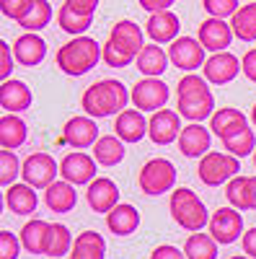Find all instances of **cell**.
<instances>
[{"mask_svg":"<svg viewBox=\"0 0 256 259\" xmlns=\"http://www.w3.org/2000/svg\"><path fill=\"white\" fill-rule=\"evenodd\" d=\"M70 259H106V241L96 231H83L70 251Z\"/></svg>","mask_w":256,"mask_h":259,"instance_id":"obj_29","label":"cell"},{"mask_svg":"<svg viewBox=\"0 0 256 259\" xmlns=\"http://www.w3.org/2000/svg\"><path fill=\"white\" fill-rule=\"evenodd\" d=\"M34 101L31 89L24 80H3L0 83V109H6V114H18L26 112Z\"/></svg>","mask_w":256,"mask_h":259,"instance_id":"obj_19","label":"cell"},{"mask_svg":"<svg viewBox=\"0 0 256 259\" xmlns=\"http://www.w3.org/2000/svg\"><path fill=\"white\" fill-rule=\"evenodd\" d=\"M246 179L248 177H233L225 187V197L230 202V207H236V210H243V189H246Z\"/></svg>","mask_w":256,"mask_h":259,"instance_id":"obj_41","label":"cell"},{"mask_svg":"<svg viewBox=\"0 0 256 259\" xmlns=\"http://www.w3.org/2000/svg\"><path fill=\"white\" fill-rule=\"evenodd\" d=\"M210 143L212 135L210 130H204L199 122H191L181 130V138H179V150L186 158H204L210 153Z\"/></svg>","mask_w":256,"mask_h":259,"instance_id":"obj_20","label":"cell"},{"mask_svg":"<svg viewBox=\"0 0 256 259\" xmlns=\"http://www.w3.org/2000/svg\"><path fill=\"white\" fill-rule=\"evenodd\" d=\"M96 158H91L88 153H70V156H65L62 158V163H60V177L65 179V182H70L73 187H78V184H91V182H96L98 177H96Z\"/></svg>","mask_w":256,"mask_h":259,"instance_id":"obj_11","label":"cell"},{"mask_svg":"<svg viewBox=\"0 0 256 259\" xmlns=\"http://www.w3.org/2000/svg\"><path fill=\"white\" fill-rule=\"evenodd\" d=\"M253 168H256V153H253Z\"/></svg>","mask_w":256,"mask_h":259,"instance_id":"obj_53","label":"cell"},{"mask_svg":"<svg viewBox=\"0 0 256 259\" xmlns=\"http://www.w3.org/2000/svg\"><path fill=\"white\" fill-rule=\"evenodd\" d=\"M13 73V55L8 50V41H0V78L11 80L8 75Z\"/></svg>","mask_w":256,"mask_h":259,"instance_id":"obj_44","label":"cell"},{"mask_svg":"<svg viewBox=\"0 0 256 259\" xmlns=\"http://www.w3.org/2000/svg\"><path fill=\"white\" fill-rule=\"evenodd\" d=\"M44 202H47V207L52 210V212H60V215H65V212H70L73 207H75V202H78V192H75V187L70 184V182H55L49 189H44Z\"/></svg>","mask_w":256,"mask_h":259,"instance_id":"obj_27","label":"cell"},{"mask_svg":"<svg viewBox=\"0 0 256 259\" xmlns=\"http://www.w3.org/2000/svg\"><path fill=\"white\" fill-rule=\"evenodd\" d=\"M57 174H60V166L49 153H31L24 161V168H21L24 184L34 189H49L57 182Z\"/></svg>","mask_w":256,"mask_h":259,"instance_id":"obj_8","label":"cell"},{"mask_svg":"<svg viewBox=\"0 0 256 259\" xmlns=\"http://www.w3.org/2000/svg\"><path fill=\"white\" fill-rule=\"evenodd\" d=\"M6 205L13 215H31L39 205L36 192L29 184H13L6 189Z\"/></svg>","mask_w":256,"mask_h":259,"instance_id":"obj_28","label":"cell"},{"mask_svg":"<svg viewBox=\"0 0 256 259\" xmlns=\"http://www.w3.org/2000/svg\"><path fill=\"white\" fill-rule=\"evenodd\" d=\"M73 239H70V231L68 226H62V223H52V236H49V249H47V256L52 259H60V256H65L73 251Z\"/></svg>","mask_w":256,"mask_h":259,"instance_id":"obj_36","label":"cell"},{"mask_svg":"<svg viewBox=\"0 0 256 259\" xmlns=\"http://www.w3.org/2000/svg\"><path fill=\"white\" fill-rule=\"evenodd\" d=\"M132 99V94L124 89L122 80H98L93 85L83 91V99H80V106L83 112L93 117V119H101V117H112V114H122L127 109V101Z\"/></svg>","mask_w":256,"mask_h":259,"instance_id":"obj_1","label":"cell"},{"mask_svg":"<svg viewBox=\"0 0 256 259\" xmlns=\"http://www.w3.org/2000/svg\"><path fill=\"white\" fill-rule=\"evenodd\" d=\"M179 31H181V21L174 11L153 13L145 24V34L150 36L153 45H174L179 39Z\"/></svg>","mask_w":256,"mask_h":259,"instance_id":"obj_17","label":"cell"},{"mask_svg":"<svg viewBox=\"0 0 256 259\" xmlns=\"http://www.w3.org/2000/svg\"><path fill=\"white\" fill-rule=\"evenodd\" d=\"M241 171V161L230 153H215V150H210V153L199 161V168L197 174L199 179L207 184V187H220L225 182H230L233 177H238Z\"/></svg>","mask_w":256,"mask_h":259,"instance_id":"obj_6","label":"cell"},{"mask_svg":"<svg viewBox=\"0 0 256 259\" xmlns=\"http://www.w3.org/2000/svg\"><path fill=\"white\" fill-rule=\"evenodd\" d=\"M233 29L230 24H225L223 18H207L199 24V31H197V39L202 41V47L212 55H218V52H228L230 47V41H233Z\"/></svg>","mask_w":256,"mask_h":259,"instance_id":"obj_15","label":"cell"},{"mask_svg":"<svg viewBox=\"0 0 256 259\" xmlns=\"http://www.w3.org/2000/svg\"><path fill=\"white\" fill-rule=\"evenodd\" d=\"M243 70V65L236 55H230V52H218V55H210L207 62H204V80L212 83V85H225L230 83L233 78H236L238 73Z\"/></svg>","mask_w":256,"mask_h":259,"instance_id":"obj_13","label":"cell"},{"mask_svg":"<svg viewBox=\"0 0 256 259\" xmlns=\"http://www.w3.org/2000/svg\"><path fill=\"white\" fill-rule=\"evenodd\" d=\"M140 226V212L135 205H124L119 202L109 215H106V228L114 236H132Z\"/></svg>","mask_w":256,"mask_h":259,"instance_id":"obj_25","label":"cell"},{"mask_svg":"<svg viewBox=\"0 0 256 259\" xmlns=\"http://www.w3.org/2000/svg\"><path fill=\"white\" fill-rule=\"evenodd\" d=\"M49 236H52V226L47 221L31 218L24 228H21V246H24L29 254H47Z\"/></svg>","mask_w":256,"mask_h":259,"instance_id":"obj_23","label":"cell"},{"mask_svg":"<svg viewBox=\"0 0 256 259\" xmlns=\"http://www.w3.org/2000/svg\"><path fill=\"white\" fill-rule=\"evenodd\" d=\"M186 259H218V241L210 233H191L184 244Z\"/></svg>","mask_w":256,"mask_h":259,"instance_id":"obj_33","label":"cell"},{"mask_svg":"<svg viewBox=\"0 0 256 259\" xmlns=\"http://www.w3.org/2000/svg\"><path fill=\"white\" fill-rule=\"evenodd\" d=\"M140 8H145L147 13H161V11H171V6L176 3V0H137Z\"/></svg>","mask_w":256,"mask_h":259,"instance_id":"obj_47","label":"cell"},{"mask_svg":"<svg viewBox=\"0 0 256 259\" xmlns=\"http://www.w3.org/2000/svg\"><path fill=\"white\" fill-rule=\"evenodd\" d=\"M57 21H60V29L65 34H73V36H83V31L93 24V16H80L75 11H70L68 6H62L60 13H57Z\"/></svg>","mask_w":256,"mask_h":259,"instance_id":"obj_35","label":"cell"},{"mask_svg":"<svg viewBox=\"0 0 256 259\" xmlns=\"http://www.w3.org/2000/svg\"><path fill=\"white\" fill-rule=\"evenodd\" d=\"M181 114H176L174 109H161L156 112L150 119H147V138H150L156 145H171L174 140L181 138Z\"/></svg>","mask_w":256,"mask_h":259,"instance_id":"obj_12","label":"cell"},{"mask_svg":"<svg viewBox=\"0 0 256 259\" xmlns=\"http://www.w3.org/2000/svg\"><path fill=\"white\" fill-rule=\"evenodd\" d=\"M230 29L241 41H256V3L241 6V11L230 18Z\"/></svg>","mask_w":256,"mask_h":259,"instance_id":"obj_32","label":"cell"},{"mask_svg":"<svg viewBox=\"0 0 256 259\" xmlns=\"http://www.w3.org/2000/svg\"><path fill=\"white\" fill-rule=\"evenodd\" d=\"M176 109L189 122H202L215 114V96L204 78L189 73L176 85Z\"/></svg>","mask_w":256,"mask_h":259,"instance_id":"obj_2","label":"cell"},{"mask_svg":"<svg viewBox=\"0 0 256 259\" xmlns=\"http://www.w3.org/2000/svg\"><path fill=\"white\" fill-rule=\"evenodd\" d=\"M168 99H171V91L161 78H142L140 83L132 85V106L140 112L156 114L168 104Z\"/></svg>","mask_w":256,"mask_h":259,"instance_id":"obj_7","label":"cell"},{"mask_svg":"<svg viewBox=\"0 0 256 259\" xmlns=\"http://www.w3.org/2000/svg\"><path fill=\"white\" fill-rule=\"evenodd\" d=\"M251 122L256 124V104H253V109H251Z\"/></svg>","mask_w":256,"mask_h":259,"instance_id":"obj_51","label":"cell"},{"mask_svg":"<svg viewBox=\"0 0 256 259\" xmlns=\"http://www.w3.org/2000/svg\"><path fill=\"white\" fill-rule=\"evenodd\" d=\"M101 3V0H65V6L80 16H93L96 13V6Z\"/></svg>","mask_w":256,"mask_h":259,"instance_id":"obj_45","label":"cell"},{"mask_svg":"<svg viewBox=\"0 0 256 259\" xmlns=\"http://www.w3.org/2000/svg\"><path fill=\"white\" fill-rule=\"evenodd\" d=\"M109 45L117 47L122 55L137 60V55L142 52L145 41H142V29L135 24V21H119V24H114L112 34H109Z\"/></svg>","mask_w":256,"mask_h":259,"instance_id":"obj_16","label":"cell"},{"mask_svg":"<svg viewBox=\"0 0 256 259\" xmlns=\"http://www.w3.org/2000/svg\"><path fill=\"white\" fill-rule=\"evenodd\" d=\"M207 228L218 244H233L236 239H243V215L236 207H220L210 218Z\"/></svg>","mask_w":256,"mask_h":259,"instance_id":"obj_10","label":"cell"},{"mask_svg":"<svg viewBox=\"0 0 256 259\" xmlns=\"http://www.w3.org/2000/svg\"><path fill=\"white\" fill-rule=\"evenodd\" d=\"M114 133L122 143H140L147 135V119L140 109H124L122 114H117Z\"/></svg>","mask_w":256,"mask_h":259,"instance_id":"obj_22","label":"cell"},{"mask_svg":"<svg viewBox=\"0 0 256 259\" xmlns=\"http://www.w3.org/2000/svg\"><path fill=\"white\" fill-rule=\"evenodd\" d=\"M202 6H204V11L210 13V18H233L238 11H241V6H238V0H202Z\"/></svg>","mask_w":256,"mask_h":259,"instance_id":"obj_39","label":"cell"},{"mask_svg":"<svg viewBox=\"0 0 256 259\" xmlns=\"http://www.w3.org/2000/svg\"><path fill=\"white\" fill-rule=\"evenodd\" d=\"M171 215L179 228L191 231V233H199L204 226H210L212 215L207 212L204 202L197 197L189 187L174 189V197H171Z\"/></svg>","mask_w":256,"mask_h":259,"instance_id":"obj_4","label":"cell"},{"mask_svg":"<svg viewBox=\"0 0 256 259\" xmlns=\"http://www.w3.org/2000/svg\"><path fill=\"white\" fill-rule=\"evenodd\" d=\"M168 52H163V47H158V45H145L142 47V52L137 55V70L145 75V78H161L163 73H166V68H168Z\"/></svg>","mask_w":256,"mask_h":259,"instance_id":"obj_26","label":"cell"},{"mask_svg":"<svg viewBox=\"0 0 256 259\" xmlns=\"http://www.w3.org/2000/svg\"><path fill=\"white\" fill-rule=\"evenodd\" d=\"M21 168H24V163H18L13 150H0V184H3V189L13 187Z\"/></svg>","mask_w":256,"mask_h":259,"instance_id":"obj_37","label":"cell"},{"mask_svg":"<svg viewBox=\"0 0 256 259\" xmlns=\"http://www.w3.org/2000/svg\"><path fill=\"white\" fill-rule=\"evenodd\" d=\"M55 60H57V68L65 75L80 78L88 70H93L98 60H104V47H98V41L91 36H75L57 50Z\"/></svg>","mask_w":256,"mask_h":259,"instance_id":"obj_3","label":"cell"},{"mask_svg":"<svg viewBox=\"0 0 256 259\" xmlns=\"http://www.w3.org/2000/svg\"><path fill=\"white\" fill-rule=\"evenodd\" d=\"M241 244H243V251H246L251 259H256V226H253V228H248V231L243 233Z\"/></svg>","mask_w":256,"mask_h":259,"instance_id":"obj_50","label":"cell"},{"mask_svg":"<svg viewBox=\"0 0 256 259\" xmlns=\"http://www.w3.org/2000/svg\"><path fill=\"white\" fill-rule=\"evenodd\" d=\"M49 21H52V6H49V0H34V8L29 11V16L24 21H18V26L24 29L26 34H36V31H41L44 26H49Z\"/></svg>","mask_w":256,"mask_h":259,"instance_id":"obj_34","label":"cell"},{"mask_svg":"<svg viewBox=\"0 0 256 259\" xmlns=\"http://www.w3.org/2000/svg\"><path fill=\"white\" fill-rule=\"evenodd\" d=\"M104 62L109 65V68H127V65L132 62V57L122 55L117 47H112L109 41H106V47H104Z\"/></svg>","mask_w":256,"mask_h":259,"instance_id":"obj_43","label":"cell"},{"mask_svg":"<svg viewBox=\"0 0 256 259\" xmlns=\"http://www.w3.org/2000/svg\"><path fill=\"white\" fill-rule=\"evenodd\" d=\"M168 57L174 62V68H179L184 73H194L197 68H204V62H207L202 41L194 36H179L168 47Z\"/></svg>","mask_w":256,"mask_h":259,"instance_id":"obj_9","label":"cell"},{"mask_svg":"<svg viewBox=\"0 0 256 259\" xmlns=\"http://www.w3.org/2000/svg\"><path fill=\"white\" fill-rule=\"evenodd\" d=\"M31 8H34V0H0V11H3V16L13 18V21H24Z\"/></svg>","mask_w":256,"mask_h":259,"instance_id":"obj_40","label":"cell"},{"mask_svg":"<svg viewBox=\"0 0 256 259\" xmlns=\"http://www.w3.org/2000/svg\"><path fill=\"white\" fill-rule=\"evenodd\" d=\"M26 143V122L18 114H3L0 119V148L16 150Z\"/></svg>","mask_w":256,"mask_h":259,"instance_id":"obj_30","label":"cell"},{"mask_svg":"<svg viewBox=\"0 0 256 259\" xmlns=\"http://www.w3.org/2000/svg\"><path fill=\"white\" fill-rule=\"evenodd\" d=\"M243 210H256V177L246 179V189H243Z\"/></svg>","mask_w":256,"mask_h":259,"instance_id":"obj_48","label":"cell"},{"mask_svg":"<svg viewBox=\"0 0 256 259\" xmlns=\"http://www.w3.org/2000/svg\"><path fill=\"white\" fill-rule=\"evenodd\" d=\"M85 200H88V207L93 212H104L109 215L117 205H119V187L106 179V177H98L96 182L88 184V189H85Z\"/></svg>","mask_w":256,"mask_h":259,"instance_id":"obj_18","label":"cell"},{"mask_svg":"<svg viewBox=\"0 0 256 259\" xmlns=\"http://www.w3.org/2000/svg\"><path fill=\"white\" fill-rule=\"evenodd\" d=\"M241 65H243V73H246V78H248L251 83H256V50H248V52L243 55Z\"/></svg>","mask_w":256,"mask_h":259,"instance_id":"obj_49","label":"cell"},{"mask_svg":"<svg viewBox=\"0 0 256 259\" xmlns=\"http://www.w3.org/2000/svg\"><path fill=\"white\" fill-rule=\"evenodd\" d=\"M210 130L215 133V138H220L225 143L230 138L241 135L243 130H248V119L238 109H218L215 114L210 117Z\"/></svg>","mask_w":256,"mask_h":259,"instance_id":"obj_21","label":"cell"},{"mask_svg":"<svg viewBox=\"0 0 256 259\" xmlns=\"http://www.w3.org/2000/svg\"><path fill=\"white\" fill-rule=\"evenodd\" d=\"M150 259H186V254L179 251L176 246H171V244H161V246L153 249Z\"/></svg>","mask_w":256,"mask_h":259,"instance_id":"obj_46","label":"cell"},{"mask_svg":"<svg viewBox=\"0 0 256 259\" xmlns=\"http://www.w3.org/2000/svg\"><path fill=\"white\" fill-rule=\"evenodd\" d=\"M223 148L228 150L230 156H236V158L248 156L251 150H256V135H253V130H243L241 135H236V138L225 140V143H223Z\"/></svg>","mask_w":256,"mask_h":259,"instance_id":"obj_38","label":"cell"},{"mask_svg":"<svg viewBox=\"0 0 256 259\" xmlns=\"http://www.w3.org/2000/svg\"><path fill=\"white\" fill-rule=\"evenodd\" d=\"M18 251H21V239L11 231H0V259H18Z\"/></svg>","mask_w":256,"mask_h":259,"instance_id":"obj_42","label":"cell"},{"mask_svg":"<svg viewBox=\"0 0 256 259\" xmlns=\"http://www.w3.org/2000/svg\"><path fill=\"white\" fill-rule=\"evenodd\" d=\"M230 259H251V256H230Z\"/></svg>","mask_w":256,"mask_h":259,"instance_id":"obj_52","label":"cell"},{"mask_svg":"<svg viewBox=\"0 0 256 259\" xmlns=\"http://www.w3.org/2000/svg\"><path fill=\"white\" fill-rule=\"evenodd\" d=\"M98 138H101L98 135V127H96L93 117H88V114L70 117L65 122V130H62V140H65L70 148H78V150L96 145Z\"/></svg>","mask_w":256,"mask_h":259,"instance_id":"obj_14","label":"cell"},{"mask_svg":"<svg viewBox=\"0 0 256 259\" xmlns=\"http://www.w3.org/2000/svg\"><path fill=\"white\" fill-rule=\"evenodd\" d=\"M93 158L101 166H117L124 158V145L117 135H104L98 138V143L93 145Z\"/></svg>","mask_w":256,"mask_h":259,"instance_id":"obj_31","label":"cell"},{"mask_svg":"<svg viewBox=\"0 0 256 259\" xmlns=\"http://www.w3.org/2000/svg\"><path fill=\"white\" fill-rule=\"evenodd\" d=\"M44 55H47V45L39 34H21L13 41V57L21 65H26V68L39 65L41 60H44Z\"/></svg>","mask_w":256,"mask_h":259,"instance_id":"obj_24","label":"cell"},{"mask_svg":"<svg viewBox=\"0 0 256 259\" xmlns=\"http://www.w3.org/2000/svg\"><path fill=\"white\" fill-rule=\"evenodd\" d=\"M137 184H140V189L145 194H150V197L166 194L176 184V166L171 163L168 158H150L140 168Z\"/></svg>","mask_w":256,"mask_h":259,"instance_id":"obj_5","label":"cell"}]
</instances>
